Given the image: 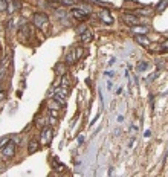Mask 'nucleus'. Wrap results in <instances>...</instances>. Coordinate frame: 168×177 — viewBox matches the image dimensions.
<instances>
[{
  "mask_svg": "<svg viewBox=\"0 0 168 177\" xmlns=\"http://www.w3.org/2000/svg\"><path fill=\"white\" fill-rule=\"evenodd\" d=\"M64 5H75L76 3V0H61Z\"/></svg>",
  "mask_w": 168,
  "mask_h": 177,
  "instance_id": "obj_22",
  "label": "nucleus"
},
{
  "mask_svg": "<svg viewBox=\"0 0 168 177\" xmlns=\"http://www.w3.org/2000/svg\"><path fill=\"white\" fill-rule=\"evenodd\" d=\"M38 147H40V144L37 142V140H31V142L28 144V153H29V154H34V153L38 150Z\"/></svg>",
  "mask_w": 168,
  "mask_h": 177,
  "instance_id": "obj_11",
  "label": "nucleus"
},
{
  "mask_svg": "<svg viewBox=\"0 0 168 177\" xmlns=\"http://www.w3.org/2000/svg\"><path fill=\"white\" fill-rule=\"evenodd\" d=\"M104 76H110V78H113V76H115V72H113V70H107V72L104 73Z\"/></svg>",
  "mask_w": 168,
  "mask_h": 177,
  "instance_id": "obj_24",
  "label": "nucleus"
},
{
  "mask_svg": "<svg viewBox=\"0 0 168 177\" xmlns=\"http://www.w3.org/2000/svg\"><path fill=\"white\" fill-rule=\"evenodd\" d=\"M14 6H15V9H20V8H22V2H20V0H14Z\"/></svg>",
  "mask_w": 168,
  "mask_h": 177,
  "instance_id": "obj_23",
  "label": "nucleus"
},
{
  "mask_svg": "<svg viewBox=\"0 0 168 177\" xmlns=\"http://www.w3.org/2000/svg\"><path fill=\"white\" fill-rule=\"evenodd\" d=\"M2 150V156H5V157H12L14 156V153H15V144L14 142H8L3 148H0Z\"/></svg>",
  "mask_w": 168,
  "mask_h": 177,
  "instance_id": "obj_5",
  "label": "nucleus"
},
{
  "mask_svg": "<svg viewBox=\"0 0 168 177\" xmlns=\"http://www.w3.org/2000/svg\"><path fill=\"white\" fill-rule=\"evenodd\" d=\"M136 41L138 43H141V44H142V46H150V40L145 37V34H139V35H136Z\"/></svg>",
  "mask_w": 168,
  "mask_h": 177,
  "instance_id": "obj_10",
  "label": "nucleus"
},
{
  "mask_svg": "<svg viewBox=\"0 0 168 177\" xmlns=\"http://www.w3.org/2000/svg\"><path fill=\"white\" fill-rule=\"evenodd\" d=\"M54 165H55V170H57V171H63V170H66V165L60 163L57 159H54Z\"/></svg>",
  "mask_w": 168,
  "mask_h": 177,
  "instance_id": "obj_17",
  "label": "nucleus"
},
{
  "mask_svg": "<svg viewBox=\"0 0 168 177\" xmlns=\"http://www.w3.org/2000/svg\"><path fill=\"white\" fill-rule=\"evenodd\" d=\"M67 95H69V88L64 87V86H61L60 88H55V92H54V99L58 101L60 104H64V102H66V98H67Z\"/></svg>",
  "mask_w": 168,
  "mask_h": 177,
  "instance_id": "obj_3",
  "label": "nucleus"
},
{
  "mask_svg": "<svg viewBox=\"0 0 168 177\" xmlns=\"http://www.w3.org/2000/svg\"><path fill=\"white\" fill-rule=\"evenodd\" d=\"M100 19H101L105 24H112V23H113V17L110 15V11H109V9H101Z\"/></svg>",
  "mask_w": 168,
  "mask_h": 177,
  "instance_id": "obj_7",
  "label": "nucleus"
},
{
  "mask_svg": "<svg viewBox=\"0 0 168 177\" xmlns=\"http://www.w3.org/2000/svg\"><path fill=\"white\" fill-rule=\"evenodd\" d=\"M5 99V92H0V101Z\"/></svg>",
  "mask_w": 168,
  "mask_h": 177,
  "instance_id": "obj_30",
  "label": "nucleus"
},
{
  "mask_svg": "<svg viewBox=\"0 0 168 177\" xmlns=\"http://www.w3.org/2000/svg\"><path fill=\"white\" fill-rule=\"evenodd\" d=\"M49 105H50V109H54V110H58L61 104H60V102H57V101L54 99V101H50V104H49Z\"/></svg>",
  "mask_w": 168,
  "mask_h": 177,
  "instance_id": "obj_19",
  "label": "nucleus"
},
{
  "mask_svg": "<svg viewBox=\"0 0 168 177\" xmlns=\"http://www.w3.org/2000/svg\"><path fill=\"white\" fill-rule=\"evenodd\" d=\"M50 140H52V130L49 127H45V128L41 130V135H40V142L48 145Z\"/></svg>",
  "mask_w": 168,
  "mask_h": 177,
  "instance_id": "obj_4",
  "label": "nucleus"
},
{
  "mask_svg": "<svg viewBox=\"0 0 168 177\" xmlns=\"http://www.w3.org/2000/svg\"><path fill=\"white\" fill-rule=\"evenodd\" d=\"M9 140H11V137L9 136H5V137H2V139H0V148H3L8 142H9Z\"/></svg>",
  "mask_w": 168,
  "mask_h": 177,
  "instance_id": "obj_18",
  "label": "nucleus"
},
{
  "mask_svg": "<svg viewBox=\"0 0 168 177\" xmlns=\"http://www.w3.org/2000/svg\"><path fill=\"white\" fill-rule=\"evenodd\" d=\"M113 81H112V79H109V81H107V90L109 92H112V88H113V84H112Z\"/></svg>",
  "mask_w": 168,
  "mask_h": 177,
  "instance_id": "obj_25",
  "label": "nucleus"
},
{
  "mask_svg": "<svg viewBox=\"0 0 168 177\" xmlns=\"http://www.w3.org/2000/svg\"><path fill=\"white\" fill-rule=\"evenodd\" d=\"M124 22H125V23H128L130 26L141 24L139 17H136V15H133V14H124Z\"/></svg>",
  "mask_w": 168,
  "mask_h": 177,
  "instance_id": "obj_6",
  "label": "nucleus"
},
{
  "mask_svg": "<svg viewBox=\"0 0 168 177\" xmlns=\"http://www.w3.org/2000/svg\"><path fill=\"white\" fill-rule=\"evenodd\" d=\"M8 8V3H6V0H0V11H5Z\"/></svg>",
  "mask_w": 168,
  "mask_h": 177,
  "instance_id": "obj_21",
  "label": "nucleus"
},
{
  "mask_svg": "<svg viewBox=\"0 0 168 177\" xmlns=\"http://www.w3.org/2000/svg\"><path fill=\"white\" fill-rule=\"evenodd\" d=\"M90 14H92L90 6H78V8H74L72 9V15L76 20H86Z\"/></svg>",
  "mask_w": 168,
  "mask_h": 177,
  "instance_id": "obj_1",
  "label": "nucleus"
},
{
  "mask_svg": "<svg viewBox=\"0 0 168 177\" xmlns=\"http://www.w3.org/2000/svg\"><path fill=\"white\" fill-rule=\"evenodd\" d=\"M83 142H84V136H78V144L81 145Z\"/></svg>",
  "mask_w": 168,
  "mask_h": 177,
  "instance_id": "obj_26",
  "label": "nucleus"
},
{
  "mask_svg": "<svg viewBox=\"0 0 168 177\" xmlns=\"http://www.w3.org/2000/svg\"><path fill=\"white\" fill-rule=\"evenodd\" d=\"M115 63H116V58H112V60L109 61V66H113Z\"/></svg>",
  "mask_w": 168,
  "mask_h": 177,
  "instance_id": "obj_27",
  "label": "nucleus"
},
{
  "mask_svg": "<svg viewBox=\"0 0 168 177\" xmlns=\"http://www.w3.org/2000/svg\"><path fill=\"white\" fill-rule=\"evenodd\" d=\"M92 40H93V34H92L90 29L81 31V41H83V43H90Z\"/></svg>",
  "mask_w": 168,
  "mask_h": 177,
  "instance_id": "obj_8",
  "label": "nucleus"
},
{
  "mask_svg": "<svg viewBox=\"0 0 168 177\" xmlns=\"http://www.w3.org/2000/svg\"><path fill=\"white\" fill-rule=\"evenodd\" d=\"M130 133H131V135H135V133H136V127H135V125H131V128H130Z\"/></svg>",
  "mask_w": 168,
  "mask_h": 177,
  "instance_id": "obj_28",
  "label": "nucleus"
},
{
  "mask_svg": "<svg viewBox=\"0 0 168 177\" xmlns=\"http://www.w3.org/2000/svg\"><path fill=\"white\" fill-rule=\"evenodd\" d=\"M124 121V116H122V114H119V116H118V122H122Z\"/></svg>",
  "mask_w": 168,
  "mask_h": 177,
  "instance_id": "obj_31",
  "label": "nucleus"
},
{
  "mask_svg": "<svg viewBox=\"0 0 168 177\" xmlns=\"http://www.w3.org/2000/svg\"><path fill=\"white\" fill-rule=\"evenodd\" d=\"M55 72H57L58 75H64V73H66V66L61 64V63L57 64V66H55Z\"/></svg>",
  "mask_w": 168,
  "mask_h": 177,
  "instance_id": "obj_14",
  "label": "nucleus"
},
{
  "mask_svg": "<svg viewBox=\"0 0 168 177\" xmlns=\"http://www.w3.org/2000/svg\"><path fill=\"white\" fill-rule=\"evenodd\" d=\"M45 119H46V118H40V119H37V122H35V124H37V127H43V125H45V124H46Z\"/></svg>",
  "mask_w": 168,
  "mask_h": 177,
  "instance_id": "obj_20",
  "label": "nucleus"
},
{
  "mask_svg": "<svg viewBox=\"0 0 168 177\" xmlns=\"http://www.w3.org/2000/svg\"><path fill=\"white\" fill-rule=\"evenodd\" d=\"M144 136H145V137H150V136H151V131H150V130L145 131V135H144Z\"/></svg>",
  "mask_w": 168,
  "mask_h": 177,
  "instance_id": "obj_29",
  "label": "nucleus"
},
{
  "mask_svg": "<svg viewBox=\"0 0 168 177\" xmlns=\"http://www.w3.org/2000/svg\"><path fill=\"white\" fill-rule=\"evenodd\" d=\"M147 31H148L147 26H139V24H136L135 28H133V32H136V34H145Z\"/></svg>",
  "mask_w": 168,
  "mask_h": 177,
  "instance_id": "obj_13",
  "label": "nucleus"
},
{
  "mask_svg": "<svg viewBox=\"0 0 168 177\" xmlns=\"http://www.w3.org/2000/svg\"><path fill=\"white\" fill-rule=\"evenodd\" d=\"M76 60H78V58H76V52H75V50H70L69 54H67V57L64 58V63H66L67 66H70V64H74Z\"/></svg>",
  "mask_w": 168,
  "mask_h": 177,
  "instance_id": "obj_9",
  "label": "nucleus"
},
{
  "mask_svg": "<svg viewBox=\"0 0 168 177\" xmlns=\"http://www.w3.org/2000/svg\"><path fill=\"white\" fill-rule=\"evenodd\" d=\"M165 6H167V0H161V2L157 3V6H156V11L157 12H162L165 9Z\"/></svg>",
  "mask_w": 168,
  "mask_h": 177,
  "instance_id": "obj_16",
  "label": "nucleus"
},
{
  "mask_svg": "<svg viewBox=\"0 0 168 177\" xmlns=\"http://www.w3.org/2000/svg\"><path fill=\"white\" fill-rule=\"evenodd\" d=\"M148 67H150V64L145 63V61H139V63L136 64V70H138V72H145V70H148Z\"/></svg>",
  "mask_w": 168,
  "mask_h": 177,
  "instance_id": "obj_12",
  "label": "nucleus"
},
{
  "mask_svg": "<svg viewBox=\"0 0 168 177\" xmlns=\"http://www.w3.org/2000/svg\"><path fill=\"white\" fill-rule=\"evenodd\" d=\"M61 86H64V87H69L70 86V78L67 73H64L63 76H61Z\"/></svg>",
  "mask_w": 168,
  "mask_h": 177,
  "instance_id": "obj_15",
  "label": "nucleus"
},
{
  "mask_svg": "<svg viewBox=\"0 0 168 177\" xmlns=\"http://www.w3.org/2000/svg\"><path fill=\"white\" fill-rule=\"evenodd\" d=\"M32 22H34V26H37L38 29L45 31L48 28V24H49V17L46 14H43V12H37L34 15Z\"/></svg>",
  "mask_w": 168,
  "mask_h": 177,
  "instance_id": "obj_2",
  "label": "nucleus"
}]
</instances>
